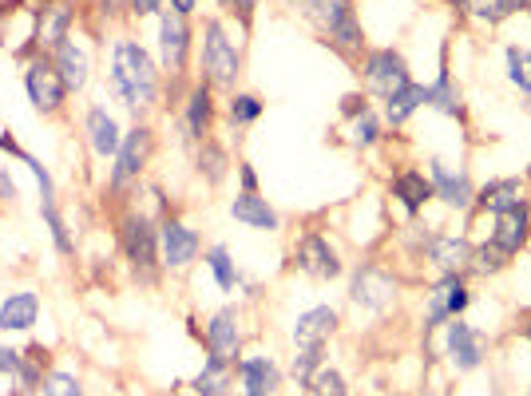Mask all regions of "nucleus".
<instances>
[{
  "instance_id": "obj_1",
  "label": "nucleus",
  "mask_w": 531,
  "mask_h": 396,
  "mask_svg": "<svg viewBox=\"0 0 531 396\" xmlns=\"http://www.w3.org/2000/svg\"><path fill=\"white\" fill-rule=\"evenodd\" d=\"M111 92L123 99L127 107H151L159 92V76L151 56L135 44V40H119L111 52Z\"/></svg>"
},
{
  "instance_id": "obj_2",
  "label": "nucleus",
  "mask_w": 531,
  "mask_h": 396,
  "mask_svg": "<svg viewBox=\"0 0 531 396\" xmlns=\"http://www.w3.org/2000/svg\"><path fill=\"white\" fill-rule=\"evenodd\" d=\"M298 8L325 32L329 44H337L345 52L361 48V24H357L349 0H298Z\"/></svg>"
},
{
  "instance_id": "obj_3",
  "label": "nucleus",
  "mask_w": 531,
  "mask_h": 396,
  "mask_svg": "<svg viewBox=\"0 0 531 396\" xmlns=\"http://www.w3.org/2000/svg\"><path fill=\"white\" fill-rule=\"evenodd\" d=\"M123 250L131 270L143 282H155V262H159V230H151V222L143 214H131L123 222Z\"/></svg>"
},
{
  "instance_id": "obj_4",
  "label": "nucleus",
  "mask_w": 531,
  "mask_h": 396,
  "mask_svg": "<svg viewBox=\"0 0 531 396\" xmlns=\"http://www.w3.org/2000/svg\"><path fill=\"white\" fill-rule=\"evenodd\" d=\"M203 36H207L203 40V68H207L211 84H234L238 80V48L230 44L226 28L218 20H211Z\"/></svg>"
},
{
  "instance_id": "obj_5",
  "label": "nucleus",
  "mask_w": 531,
  "mask_h": 396,
  "mask_svg": "<svg viewBox=\"0 0 531 396\" xmlns=\"http://www.w3.org/2000/svg\"><path fill=\"white\" fill-rule=\"evenodd\" d=\"M24 88H28V99L36 103V111H44V115L60 111V103H64V96H68V88H64V80H60V72H56V64H52L48 56L28 64V72H24Z\"/></svg>"
},
{
  "instance_id": "obj_6",
  "label": "nucleus",
  "mask_w": 531,
  "mask_h": 396,
  "mask_svg": "<svg viewBox=\"0 0 531 396\" xmlns=\"http://www.w3.org/2000/svg\"><path fill=\"white\" fill-rule=\"evenodd\" d=\"M365 80H369V88L377 92V96H397L401 88H409L413 80H409V64H405V56H397L393 48H385V52H373L369 60H365Z\"/></svg>"
},
{
  "instance_id": "obj_7",
  "label": "nucleus",
  "mask_w": 531,
  "mask_h": 396,
  "mask_svg": "<svg viewBox=\"0 0 531 396\" xmlns=\"http://www.w3.org/2000/svg\"><path fill=\"white\" fill-rule=\"evenodd\" d=\"M147 155H151V131H147V127H135V131H127V135H123V143H119V151H115L111 187H115V191H119V187H127V183H131V179L143 171Z\"/></svg>"
},
{
  "instance_id": "obj_8",
  "label": "nucleus",
  "mask_w": 531,
  "mask_h": 396,
  "mask_svg": "<svg viewBox=\"0 0 531 396\" xmlns=\"http://www.w3.org/2000/svg\"><path fill=\"white\" fill-rule=\"evenodd\" d=\"M187 48H191V28L179 12H167L159 20V56L167 72H179L187 64Z\"/></svg>"
},
{
  "instance_id": "obj_9",
  "label": "nucleus",
  "mask_w": 531,
  "mask_h": 396,
  "mask_svg": "<svg viewBox=\"0 0 531 396\" xmlns=\"http://www.w3.org/2000/svg\"><path fill=\"white\" fill-rule=\"evenodd\" d=\"M159 254H163V266H187L195 254H199V238L191 226H183L179 218H167L159 226Z\"/></svg>"
},
{
  "instance_id": "obj_10",
  "label": "nucleus",
  "mask_w": 531,
  "mask_h": 396,
  "mask_svg": "<svg viewBox=\"0 0 531 396\" xmlns=\"http://www.w3.org/2000/svg\"><path fill=\"white\" fill-rule=\"evenodd\" d=\"M298 266H302L310 278H337V274H341L337 250H333L325 238H318V234L302 238V246H298Z\"/></svg>"
},
{
  "instance_id": "obj_11",
  "label": "nucleus",
  "mask_w": 531,
  "mask_h": 396,
  "mask_svg": "<svg viewBox=\"0 0 531 396\" xmlns=\"http://www.w3.org/2000/svg\"><path fill=\"white\" fill-rule=\"evenodd\" d=\"M207 345H211V361L230 365L238 357V317H234V309L214 313L211 325H207Z\"/></svg>"
},
{
  "instance_id": "obj_12",
  "label": "nucleus",
  "mask_w": 531,
  "mask_h": 396,
  "mask_svg": "<svg viewBox=\"0 0 531 396\" xmlns=\"http://www.w3.org/2000/svg\"><path fill=\"white\" fill-rule=\"evenodd\" d=\"M333 329H337V313H333L329 305H318V309H306V313L298 317L294 341H298V349H314V345H325V341H329Z\"/></svg>"
},
{
  "instance_id": "obj_13",
  "label": "nucleus",
  "mask_w": 531,
  "mask_h": 396,
  "mask_svg": "<svg viewBox=\"0 0 531 396\" xmlns=\"http://www.w3.org/2000/svg\"><path fill=\"white\" fill-rule=\"evenodd\" d=\"M52 64H56V72H60V80H64V88H68V92H80V88L88 84V52H84L72 36L56 48Z\"/></svg>"
},
{
  "instance_id": "obj_14",
  "label": "nucleus",
  "mask_w": 531,
  "mask_h": 396,
  "mask_svg": "<svg viewBox=\"0 0 531 396\" xmlns=\"http://www.w3.org/2000/svg\"><path fill=\"white\" fill-rule=\"evenodd\" d=\"M397 294V286H393V278H385L381 270H361L357 278H353V301L357 305H365V309H385L389 301Z\"/></svg>"
},
{
  "instance_id": "obj_15",
  "label": "nucleus",
  "mask_w": 531,
  "mask_h": 396,
  "mask_svg": "<svg viewBox=\"0 0 531 396\" xmlns=\"http://www.w3.org/2000/svg\"><path fill=\"white\" fill-rule=\"evenodd\" d=\"M230 214H234V222H242V226H254V230H278V210L266 202V198H258L254 191H242V195L230 202Z\"/></svg>"
},
{
  "instance_id": "obj_16",
  "label": "nucleus",
  "mask_w": 531,
  "mask_h": 396,
  "mask_svg": "<svg viewBox=\"0 0 531 396\" xmlns=\"http://www.w3.org/2000/svg\"><path fill=\"white\" fill-rule=\"evenodd\" d=\"M88 143H92V151H96L100 159H115V151H119V143H123L119 123L107 115L104 107H92V111H88Z\"/></svg>"
},
{
  "instance_id": "obj_17",
  "label": "nucleus",
  "mask_w": 531,
  "mask_h": 396,
  "mask_svg": "<svg viewBox=\"0 0 531 396\" xmlns=\"http://www.w3.org/2000/svg\"><path fill=\"white\" fill-rule=\"evenodd\" d=\"M448 353H452V365H456L460 373H468V369L480 365V337H476L464 321H456V317H452V325H448Z\"/></svg>"
},
{
  "instance_id": "obj_18",
  "label": "nucleus",
  "mask_w": 531,
  "mask_h": 396,
  "mask_svg": "<svg viewBox=\"0 0 531 396\" xmlns=\"http://www.w3.org/2000/svg\"><path fill=\"white\" fill-rule=\"evenodd\" d=\"M428 258L440 266V270H460L464 262H472V246L464 242V238H456V234H432L428 238Z\"/></svg>"
},
{
  "instance_id": "obj_19",
  "label": "nucleus",
  "mask_w": 531,
  "mask_h": 396,
  "mask_svg": "<svg viewBox=\"0 0 531 396\" xmlns=\"http://www.w3.org/2000/svg\"><path fill=\"white\" fill-rule=\"evenodd\" d=\"M528 242V214L516 206V210H504L496 218V234H492V246H500L504 254H516L520 246Z\"/></svg>"
},
{
  "instance_id": "obj_20",
  "label": "nucleus",
  "mask_w": 531,
  "mask_h": 396,
  "mask_svg": "<svg viewBox=\"0 0 531 396\" xmlns=\"http://www.w3.org/2000/svg\"><path fill=\"white\" fill-rule=\"evenodd\" d=\"M40 313L36 294H12L0 305V329H32Z\"/></svg>"
},
{
  "instance_id": "obj_21",
  "label": "nucleus",
  "mask_w": 531,
  "mask_h": 396,
  "mask_svg": "<svg viewBox=\"0 0 531 396\" xmlns=\"http://www.w3.org/2000/svg\"><path fill=\"white\" fill-rule=\"evenodd\" d=\"M432 187H436V195L444 198L448 206H468L472 202V187H468V179L464 175H452L448 167H440V163H432Z\"/></svg>"
},
{
  "instance_id": "obj_22",
  "label": "nucleus",
  "mask_w": 531,
  "mask_h": 396,
  "mask_svg": "<svg viewBox=\"0 0 531 396\" xmlns=\"http://www.w3.org/2000/svg\"><path fill=\"white\" fill-rule=\"evenodd\" d=\"M242 381H246V393L250 396H270L278 389V369L270 357H250L242 365Z\"/></svg>"
},
{
  "instance_id": "obj_23",
  "label": "nucleus",
  "mask_w": 531,
  "mask_h": 396,
  "mask_svg": "<svg viewBox=\"0 0 531 396\" xmlns=\"http://www.w3.org/2000/svg\"><path fill=\"white\" fill-rule=\"evenodd\" d=\"M68 24H72V12L64 4L44 8V16H40V48H60L68 40Z\"/></svg>"
},
{
  "instance_id": "obj_24",
  "label": "nucleus",
  "mask_w": 531,
  "mask_h": 396,
  "mask_svg": "<svg viewBox=\"0 0 531 396\" xmlns=\"http://www.w3.org/2000/svg\"><path fill=\"white\" fill-rule=\"evenodd\" d=\"M480 206H484V210H496V214L516 210V206H520V183H516V179L488 183V187L480 191Z\"/></svg>"
},
{
  "instance_id": "obj_25",
  "label": "nucleus",
  "mask_w": 531,
  "mask_h": 396,
  "mask_svg": "<svg viewBox=\"0 0 531 396\" xmlns=\"http://www.w3.org/2000/svg\"><path fill=\"white\" fill-rule=\"evenodd\" d=\"M211 127V92L207 88H195L191 103H187V135L191 139H203Z\"/></svg>"
},
{
  "instance_id": "obj_26",
  "label": "nucleus",
  "mask_w": 531,
  "mask_h": 396,
  "mask_svg": "<svg viewBox=\"0 0 531 396\" xmlns=\"http://www.w3.org/2000/svg\"><path fill=\"white\" fill-rule=\"evenodd\" d=\"M421 103H428V88L421 84H409V88H401L397 96H389V123L397 127V123H405Z\"/></svg>"
},
{
  "instance_id": "obj_27",
  "label": "nucleus",
  "mask_w": 531,
  "mask_h": 396,
  "mask_svg": "<svg viewBox=\"0 0 531 396\" xmlns=\"http://www.w3.org/2000/svg\"><path fill=\"white\" fill-rule=\"evenodd\" d=\"M393 191H397V198H401V202H405L409 210H421V202L432 195V187L425 183V175H417V171L401 175V179L393 183Z\"/></svg>"
},
{
  "instance_id": "obj_28",
  "label": "nucleus",
  "mask_w": 531,
  "mask_h": 396,
  "mask_svg": "<svg viewBox=\"0 0 531 396\" xmlns=\"http://www.w3.org/2000/svg\"><path fill=\"white\" fill-rule=\"evenodd\" d=\"M195 389L203 396H222L230 389V365H222V361H207V369L195 377Z\"/></svg>"
},
{
  "instance_id": "obj_29",
  "label": "nucleus",
  "mask_w": 531,
  "mask_h": 396,
  "mask_svg": "<svg viewBox=\"0 0 531 396\" xmlns=\"http://www.w3.org/2000/svg\"><path fill=\"white\" fill-rule=\"evenodd\" d=\"M428 103H436L444 115H456L460 111V92L452 88V80H448V72H440V80L428 88Z\"/></svg>"
},
{
  "instance_id": "obj_30",
  "label": "nucleus",
  "mask_w": 531,
  "mask_h": 396,
  "mask_svg": "<svg viewBox=\"0 0 531 396\" xmlns=\"http://www.w3.org/2000/svg\"><path fill=\"white\" fill-rule=\"evenodd\" d=\"M40 393L44 396H84V389H80V381H76L72 373H48V377L40 381Z\"/></svg>"
},
{
  "instance_id": "obj_31",
  "label": "nucleus",
  "mask_w": 531,
  "mask_h": 396,
  "mask_svg": "<svg viewBox=\"0 0 531 396\" xmlns=\"http://www.w3.org/2000/svg\"><path fill=\"white\" fill-rule=\"evenodd\" d=\"M207 258H211V270H214V278H218V286H222V290H234V282H238V270H234L230 254H226L222 246H214Z\"/></svg>"
},
{
  "instance_id": "obj_32",
  "label": "nucleus",
  "mask_w": 531,
  "mask_h": 396,
  "mask_svg": "<svg viewBox=\"0 0 531 396\" xmlns=\"http://www.w3.org/2000/svg\"><path fill=\"white\" fill-rule=\"evenodd\" d=\"M508 76H512V84H516V88L531 92V56L528 52L508 48Z\"/></svg>"
},
{
  "instance_id": "obj_33",
  "label": "nucleus",
  "mask_w": 531,
  "mask_h": 396,
  "mask_svg": "<svg viewBox=\"0 0 531 396\" xmlns=\"http://www.w3.org/2000/svg\"><path fill=\"white\" fill-rule=\"evenodd\" d=\"M321 349L325 345H314V349H298V357H294V377L298 381H314V373H318V365H321Z\"/></svg>"
},
{
  "instance_id": "obj_34",
  "label": "nucleus",
  "mask_w": 531,
  "mask_h": 396,
  "mask_svg": "<svg viewBox=\"0 0 531 396\" xmlns=\"http://www.w3.org/2000/svg\"><path fill=\"white\" fill-rule=\"evenodd\" d=\"M44 222H48V230H52V238H56V250H60V254H72L68 226H64V218L56 214V206H52V202H44Z\"/></svg>"
},
{
  "instance_id": "obj_35",
  "label": "nucleus",
  "mask_w": 531,
  "mask_h": 396,
  "mask_svg": "<svg viewBox=\"0 0 531 396\" xmlns=\"http://www.w3.org/2000/svg\"><path fill=\"white\" fill-rule=\"evenodd\" d=\"M310 389H314V396H345V381L333 369H318L314 381H310Z\"/></svg>"
},
{
  "instance_id": "obj_36",
  "label": "nucleus",
  "mask_w": 531,
  "mask_h": 396,
  "mask_svg": "<svg viewBox=\"0 0 531 396\" xmlns=\"http://www.w3.org/2000/svg\"><path fill=\"white\" fill-rule=\"evenodd\" d=\"M528 0H484L480 8H476V16L480 20H504V16H512L516 8H524Z\"/></svg>"
},
{
  "instance_id": "obj_37",
  "label": "nucleus",
  "mask_w": 531,
  "mask_h": 396,
  "mask_svg": "<svg viewBox=\"0 0 531 396\" xmlns=\"http://www.w3.org/2000/svg\"><path fill=\"white\" fill-rule=\"evenodd\" d=\"M258 115H262V103H258L254 96H234L230 99V119H234V123H254Z\"/></svg>"
},
{
  "instance_id": "obj_38",
  "label": "nucleus",
  "mask_w": 531,
  "mask_h": 396,
  "mask_svg": "<svg viewBox=\"0 0 531 396\" xmlns=\"http://www.w3.org/2000/svg\"><path fill=\"white\" fill-rule=\"evenodd\" d=\"M377 135H381L377 119H373L369 111H361V119L353 123V143H357V147H369V143H377Z\"/></svg>"
},
{
  "instance_id": "obj_39",
  "label": "nucleus",
  "mask_w": 531,
  "mask_h": 396,
  "mask_svg": "<svg viewBox=\"0 0 531 396\" xmlns=\"http://www.w3.org/2000/svg\"><path fill=\"white\" fill-rule=\"evenodd\" d=\"M222 167H226V155H222L218 147H203V155H199V171H207V179L218 183V179H222Z\"/></svg>"
},
{
  "instance_id": "obj_40",
  "label": "nucleus",
  "mask_w": 531,
  "mask_h": 396,
  "mask_svg": "<svg viewBox=\"0 0 531 396\" xmlns=\"http://www.w3.org/2000/svg\"><path fill=\"white\" fill-rule=\"evenodd\" d=\"M472 258H476V270H480V274H496V270L504 266V258H508V254H504L500 246H492V250L484 246V250H476Z\"/></svg>"
},
{
  "instance_id": "obj_41",
  "label": "nucleus",
  "mask_w": 531,
  "mask_h": 396,
  "mask_svg": "<svg viewBox=\"0 0 531 396\" xmlns=\"http://www.w3.org/2000/svg\"><path fill=\"white\" fill-rule=\"evenodd\" d=\"M16 369H20V353H12V349L0 345V373H16Z\"/></svg>"
},
{
  "instance_id": "obj_42",
  "label": "nucleus",
  "mask_w": 531,
  "mask_h": 396,
  "mask_svg": "<svg viewBox=\"0 0 531 396\" xmlns=\"http://www.w3.org/2000/svg\"><path fill=\"white\" fill-rule=\"evenodd\" d=\"M159 4H163V0H131V8H135L139 16H151V12H159Z\"/></svg>"
},
{
  "instance_id": "obj_43",
  "label": "nucleus",
  "mask_w": 531,
  "mask_h": 396,
  "mask_svg": "<svg viewBox=\"0 0 531 396\" xmlns=\"http://www.w3.org/2000/svg\"><path fill=\"white\" fill-rule=\"evenodd\" d=\"M171 12L187 16V12H195V0H171Z\"/></svg>"
},
{
  "instance_id": "obj_44",
  "label": "nucleus",
  "mask_w": 531,
  "mask_h": 396,
  "mask_svg": "<svg viewBox=\"0 0 531 396\" xmlns=\"http://www.w3.org/2000/svg\"><path fill=\"white\" fill-rule=\"evenodd\" d=\"M16 195V187H12V179L8 175H0V198H12Z\"/></svg>"
},
{
  "instance_id": "obj_45",
  "label": "nucleus",
  "mask_w": 531,
  "mask_h": 396,
  "mask_svg": "<svg viewBox=\"0 0 531 396\" xmlns=\"http://www.w3.org/2000/svg\"><path fill=\"white\" fill-rule=\"evenodd\" d=\"M254 183H258V179H254V171H250V167H242V187H246V191H254Z\"/></svg>"
},
{
  "instance_id": "obj_46",
  "label": "nucleus",
  "mask_w": 531,
  "mask_h": 396,
  "mask_svg": "<svg viewBox=\"0 0 531 396\" xmlns=\"http://www.w3.org/2000/svg\"><path fill=\"white\" fill-rule=\"evenodd\" d=\"M230 4H238L242 12H250V8H254V0H230Z\"/></svg>"
},
{
  "instance_id": "obj_47",
  "label": "nucleus",
  "mask_w": 531,
  "mask_h": 396,
  "mask_svg": "<svg viewBox=\"0 0 531 396\" xmlns=\"http://www.w3.org/2000/svg\"><path fill=\"white\" fill-rule=\"evenodd\" d=\"M222 4H230V0H222Z\"/></svg>"
},
{
  "instance_id": "obj_48",
  "label": "nucleus",
  "mask_w": 531,
  "mask_h": 396,
  "mask_svg": "<svg viewBox=\"0 0 531 396\" xmlns=\"http://www.w3.org/2000/svg\"><path fill=\"white\" fill-rule=\"evenodd\" d=\"M242 396H250V393H242Z\"/></svg>"
},
{
  "instance_id": "obj_49",
  "label": "nucleus",
  "mask_w": 531,
  "mask_h": 396,
  "mask_svg": "<svg viewBox=\"0 0 531 396\" xmlns=\"http://www.w3.org/2000/svg\"><path fill=\"white\" fill-rule=\"evenodd\" d=\"M528 337H531V329H528Z\"/></svg>"
}]
</instances>
